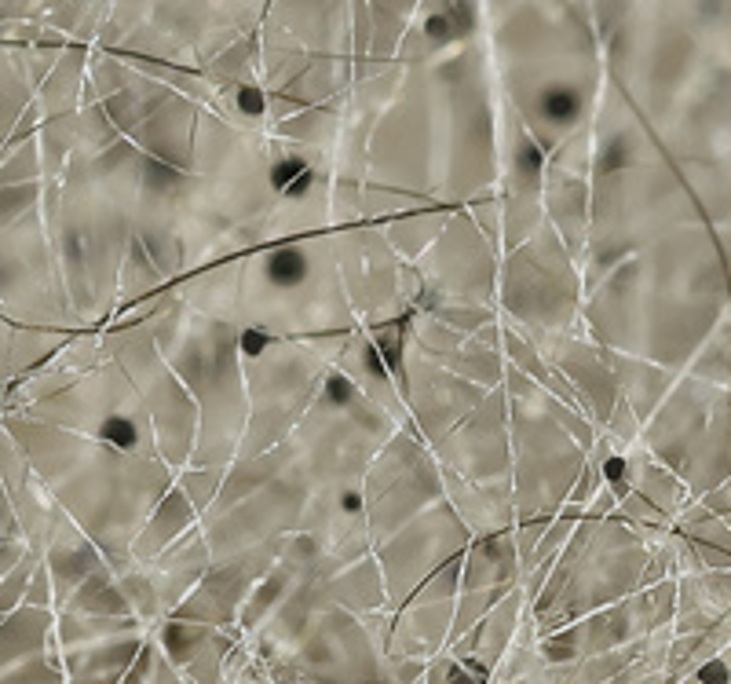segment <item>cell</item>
Returning a JSON list of instances; mask_svg holds the SVG:
<instances>
[{
  "label": "cell",
  "mask_w": 731,
  "mask_h": 684,
  "mask_svg": "<svg viewBox=\"0 0 731 684\" xmlns=\"http://www.w3.org/2000/svg\"><path fill=\"white\" fill-rule=\"evenodd\" d=\"M103 348L136 385L150 414V425H154V436H158L161 458L183 472L198 450L202 417H198V403L187 392V385L161 359V348L154 344L150 326H110V330H103Z\"/></svg>",
  "instance_id": "6da1fadb"
},
{
  "label": "cell",
  "mask_w": 731,
  "mask_h": 684,
  "mask_svg": "<svg viewBox=\"0 0 731 684\" xmlns=\"http://www.w3.org/2000/svg\"><path fill=\"white\" fill-rule=\"evenodd\" d=\"M505 319L523 333H563L578 311V260L567 253L556 227L545 220L527 246L505 257L501 271Z\"/></svg>",
  "instance_id": "7a4b0ae2"
},
{
  "label": "cell",
  "mask_w": 731,
  "mask_h": 684,
  "mask_svg": "<svg viewBox=\"0 0 731 684\" xmlns=\"http://www.w3.org/2000/svg\"><path fill=\"white\" fill-rule=\"evenodd\" d=\"M443 483V469L424 443H417V428L406 425L403 432H395L362 480V509L370 520L373 546L381 549L435 502H443Z\"/></svg>",
  "instance_id": "3957f363"
},
{
  "label": "cell",
  "mask_w": 731,
  "mask_h": 684,
  "mask_svg": "<svg viewBox=\"0 0 731 684\" xmlns=\"http://www.w3.org/2000/svg\"><path fill=\"white\" fill-rule=\"evenodd\" d=\"M468 546H472V527L446 498L417 516L414 524H406L399 535L377 549V564L388 586V608L403 611L417 589L443 564L465 556Z\"/></svg>",
  "instance_id": "277c9868"
},
{
  "label": "cell",
  "mask_w": 731,
  "mask_h": 684,
  "mask_svg": "<svg viewBox=\"0 0 731 684\" xmlns=\"http://www.w3.org/2000/svg\"><path fill=\"white\" fill-rule=\"evenodd\" d=\"M194 520H198V509L191 505V498L180 491V487H172L161 505L150 513V520L143 524L139 538L132 542V560L136 564H150V560H158L165 549H172L180 542L187 531H194Z\"/></svg>",
  "instance_id": "5b68a950"
},
{
  "label": "cell",
  "mask_w": 731,
  "mask_h": 684,
  "mask_svg": "<svg viewBox=\"0 0 731 684\" xmlns=\"http://www.w3.org/2000/svg\"><path fill=\"white\" fill-rule=\"evenodd\" d=\"M59 615L52 608H30V604H22L19 611H11L4 615V670L8 666H19L33 655L48 652L59 637Z\"/></svg>",
  "instance_id": "8992f818"
},
{
  "label": "cell",
  "mask_w": 731,
  "mask_h": 684,
  "mask_svg": "<svg viewBox=\"0 0 731 684\" xmlns=\"http://www.w3.org/2000/svg\"><path fill=\"white\" fill-rule=\"evenodd\" d=\"M128 633H143V622L139 619H114V615H77V611H59V648L63 652H74V648H85V644H99V641H114V637H128Z\"/></svg>",
  "instance_id": "52a82bcc"
},
{
  "label": "cell",
  "mask_w": 731,
  "mask_h": 684,
  "mask_svg": "<svg viewBox=\"0 0 731 684\" xmlns=\"http://www.w3.org/2000/svg\"><path fill=\"white\" fill-rule=\"evenodd\" d=\"M220 630L202 626V622H183V619H165L161 622V652L176 670H187V666L198 659V655L209 648V641Z\"/></svg>",
  "instance_id": "ba28073f"
},
{
  "label": "cell",
  "mask_w": 731,
  "mask_h": 684,
  "mask_svg": "<svg viewBox=\"0 0 731 684\" xmlns=\"http://www.w3.org/2000/svg\"><path fill=\"white\" fill-rule=\"evenodd\" d=\"M4 684H66V655L59 648V641L48 652L26 659V663L8 666L4 670Z\"/></svg>",
  "instance_id": "9c48e42d"
},
{
  "label": "cell",
  "mask_w": 731,
  "mask_h": 684,
  "mask_svg": "<svg viewBox=\"0 0 731 684\" xmlns=\"http://www.w3.org/2000/svg\"><path fill=\"white\" fill-rule=\"evenodd\" d=\"M223 480H227V469H194V465H187V469L180 472L176 487H180V491L191 498V505L198 509V516L205 520V516L212 513L216 498H220Z\"/></svg>",
  "instance_id": "30bf717a"
}]
</instances>
